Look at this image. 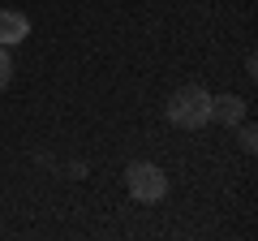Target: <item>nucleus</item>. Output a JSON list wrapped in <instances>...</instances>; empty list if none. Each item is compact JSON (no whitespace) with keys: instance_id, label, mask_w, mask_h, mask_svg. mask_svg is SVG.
<instances>
[{"instance_id":"nucleus-3","label":"nucleus","mask_w":258,"mask_h":241,"mask_svg":"<svg viewBox=\"0 0 258 241\" xmlns=\"http://www.w3.org/2000/svg\"><path fill=\"white\" fill-rule=\"evenodd\" d=\"M245 108H249V103L241 99V95H211V120L224 125V130L241 125V120H245Z\"/></svg>"},{"instance_id":"nucleus-2","label":"nucleus","mask_w":258,"mask_h":241,"mask_svg":"<svg viewBox=\"0 0 258 241\" xmlns=\"http://www.w3.org/2000/svg\"><path fill=\"white\" fill-rule=\"evenodd\" d=\"M125 186H129V198H138V203H159V198L168 194V176L159 164H129L125 172Z\"/></svg>"},{"instance_id":"nucleus-1","label":"nucleus","mask_w":258,"mask_h":241,"mask_svg":"<svg viewBox=\"0 0 258 241\" xmlns=\"http://www.w3.org/2000/svg\"><path fill=\"white\" fill-rule=\"evenodd\" d=\"M164 112H168V120H172L176 130H203V125H211V91L189 82L181 91H172Z\"/></svg>"},{"instance_id":"nucleus-5","label":"nucleus","mask_w":258,"mask_h":241,"mask_svg":"<svg viewBox=\"0 0 258 241\" xmlns=\"http://www.w3.org/2000/svg\"><path fill=\"white\" fill-rule=\"evenodd\" d=\"M9 78H13V56H9V47L0 43V91L9 86Z\"/></svg>"},{"instance_id":"nucleus-6","label":"nucleus","mask_w":258,"mask_h":241,"mask_svg":"<svg viewBox=\"0 0 258 241\" xmlns=\"http://www.w3.org/2000/svg\"><path fill=\"white\" fill-rule=\"evenodd\" d=\"M241 147L258 151V130H254V125H245V120H241Z\"/></svg>"},{"instance_id":"nucleus-4","label":"nucleus","mask_w":258,"mask_h":241,"mask_svg":"<svg viewBox=\"0 0 258 241\" xmlns=\"http://www.w3.org/2000/svg\"><path fill=\"white\" fill-rule=\"evenodd\" d=\"M26 35H30V18H26V13H18V9H0V43H5V47L26 43Z\"/></svg>"}]
</instances>
